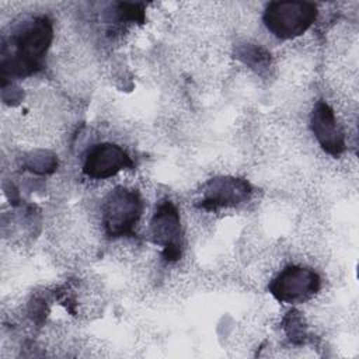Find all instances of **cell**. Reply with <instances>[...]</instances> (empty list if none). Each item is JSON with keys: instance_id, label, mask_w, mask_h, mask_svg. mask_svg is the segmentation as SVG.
Here are the masks:
<instances>
[{"instance_id": "1", "label": "cell", "mask_w": 359, "mask_h": 359, "mask_svg": "<svg viewBox=\"0 0 359 359\" xmlns=\"http://www.w3.org/2000/svg\"><path fill=\"white\" fill-rule=\"evenodd\" d=\"M53 38L52 22L46 17H36L22 27L13 38L11 59H3V76L7 73L27 76L42 67V59Z\"/></svg>"}, {"instance_id": "2", "label": "cell", "mask_w": 359, "mask_h": 359, "mask_svg": "<svg viewBox=\"0 0 359 359\" xmlns=\"http://www.w3.org/2000/svg\"><path fill=\"white\" fill-rule=\"evenodd\" d=\"M317 6L307 1H273L264 13V24L280 39H293L304 34L317 20Z\"/></svg>"}, {"instance_id": "3", "label": "cell", "mask_w": 359, "mask_h": 359, "mask_svg": "<svg viewBox=\"0 0 359 359\" xmlns=\"http://www.w3.org/2000/svg\"><path fill=\"white\" fill-rule=\"evenodd\" d=\"M143 201L137 191L115 188L102 206V224L109 237L132 236L142 216Z\"/></svg>"}, {"instance_id": "4", "label": "cell", "mask_w": 359, "mask_h": 359, "mask_svg": "<svg viewBox=\"0 0 359 359\" xmlns=\"http://www.w3.org/2000/svg\"><path fill=\"white\" fill-rule=\"evenodd\" d=\"M321 280L317 272L304 266H286L271 282L269 292L278 302L303 303L320 289Z\"/></svg>"}, {"instance_id": "5", "label": "cell", "mask_w": 359, "mask_h": 359, "mask_svg": "<svg viewBox=\"0 0 359 359\" xmlns=\"http://www.w3.org/2000/svg\"><path fill=\"white\" fill-rule=\"evenodd\" d=\"M151 237L156 244L163 247L167 261H177L182 250V231L180 213L171 201H163L150 223Z\"/></svg>"}, {"instance_id": "6", "label": "cell", "mask_w": 359, "mask_h": 359, "mask_svg": "<svg viewBox=\"0 0 359 359\" xmlns=\"http://www.w3.org/2000/svg\"><path fill=\"white\" fill-rule=\"evenodd\" d=\"M132 167L133 161L121 146L114 143H101L93 146L87 153L83 172L94 180H105Z\"/></svg>"}, {"instance_id": "7", "label": "cell", "mask_w": 359, "mask_h": 359, "mask_svg": "<svg viewBox=\"0 0 359 359\" xmlns=\"http://www.w3.org/2000/svg\"><path fill=\"white\" fill-rule=\"evenodd\" d=\"M251 185L241 178L220 177L210 180L203 191L199 206L206 210H216L223 206H234L248 199Z\"/></svg>"}, {"instance_id": "8", "label": "cell", "mask_w": 359, "mask_h": 359, "mask_svg": "<svg viewBox=\"0 0 359 359\" xmlns=\"http://www.w3.org/2000/svg\"><path fill=\"white\" fill-rule=\"evenodd\" d=\"M311 130L328 154L337 157L345 151L344 135L337 125L332 108L325 101H318L311 112Z\"/></svg>"}, {"instance_id": "9", "label": "cell", "mask_w": 359, "mask_h": 359, "mask_svg": "<svg viewBox=\"0 0 359 359\" xmlns=\"http://www.w3.org/2000/svg\"><path fill=\"white\" fill-rule=\"evenodd\" d=\"M283 330H285L287 338L292 341V344L303 345V344H306V341L309 338L303 318H302L300 313L296 310L289 311L287 316L285 317Z\"/></svg>"}, {"instance_id": "10", "label": "cell", "mask_w": 359, "mask_h": 359, "mask_svg": "<svg viewBox=\"0 0 359 359\" xmlns=\"http://www.w3.org/2000/svg\"><path fill=\"white\" fill-rule=\"evenodd\" d=\"M238 55H240L238 57L244 63H248L254 69L262 67L268 62V53L264 49H261L259 46H255V45H244L238 50Z\"/></svg>"}, {"instance_id": "11", "label": "cell", "mask_w": 359, "mask_h": 359, "mask_svg": "<svg viewBox=\"0 0 359 359\" xmlns=\"http://www.w3.org/2000/svg\"><path fill=\"white\" fill-rule=\"evenodd\" d=\"M118 14L122 21L125 20V21L143 22L144 20L143 4H137V3H121L118 6Z\"/></svg>"}]
</instances>
